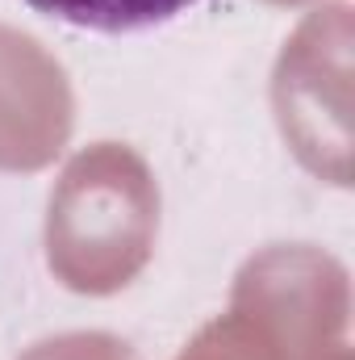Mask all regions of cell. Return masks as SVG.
I'll return each instance as SVG.
<instances>
[{"instance_id": "1", "label": "cell", "mask_w": 355, "mask_h": 360, "mask_svg": "<svg viewBox=\"0 0 355 360\" xmlns=\"http://www.w3.org/2000/svg\"><path fill=\"white\" fill-rule=\"evenodd\" d=\"M159 180L130 143H92L67 160L46 201V269L84 297L121 293L151 264Z\"/></svg>"}, {"instance_id": "2", "label": "cell", "mask_w": 355, "mask_h": 360, "mask_svg": "<svg viewBox=\"0 0 355 360\" xmlns=\"http://www.w3.org/2000/svg\"><path fill=\"white\" fill-rule=\"evenodd\" d=\"M272 109L288 151L339 188L351 184V8L318 4L284 42Z\"/></svg>"}, {"instance_id": "3", "label": "cell", "mask_w": 355, "mask_h": 360, "mask_svg": "<svg viewBox=\"0 0 355 360\" xmlns=\"http://www.w3.org/2000/svg\"><path fill=\"white\" fill-rule=\"evenodd\" d=\"M230 310L247 314L288 360H330L347 348V269L309 243H276L234 276Z\"/></svg>"}, {"instance_id": "4", "label": "cell", "mask_w": 355, "mask_h": 360, "mask_svg": "<svg viewBox=\"0 0 355 360\" xmlns=\"http://www.w3.org/2000/svg\"><path fill=\"white\" fill-rule=\"evenodd\" d=\"M76 130L67 68L25 30L0 21V172L51 168Z\"/></svg>"}, {"instance_id": "5", "label": "cell", "mask_w": 355, "mask_h": 360, "mask_svg": "<svg viewBox=\"0 0 355 360\" xmlns=\"http://www.w3.org/2000/svg\"><path fill=\"white\" fill-rule=\"evenodd\" d=\"M25 4H34L38 13H51L67 25L126 34V30H147V25L172 21L196 0H25Z\"/></svg>"}, {"instance_id": "6", "label": "cell", "mask_w": 355, "mask_h": 360, "mask_svg": "<svg viewBox=\"0 0 355 360\" xmlns=\"http://www.w3.org/2000/svg\"><path fill=\"white\" fill-rule=\"evenodd\" d=\"M176 360H288L280 352V344L267 335L264 327H255L247 314L226 310L213 323H205Z\"/></svg>"}, {"instance_id": "7", "label": "cell", "mask_w": 355, "mask_h": 360, "mask_svg": "<svg viewBox=\"0 0 355 360\" xmlns=\"http://www.w3.org/2000/svg\"><path fill=\"white\" fill-rule=\"evenodd\" d=\"M17 360H138V356L130 352L126 340H117L109 331H67V335H51V340L34 344Z\"/></svg>"}, {"instance_id": "8", "label": "cell", "mask_w": 355, "mask_h": 360, "mask_svg": "<svg viewBox=\"0 0 355 360\" xmlns=\"http://www.w3.org/2000/svg\"><path fill=\"white\" fill-rule=\"evenodd\" d=\"M267 4H314V0H267ZM322 4V0H318Z\"/></svg>"}, {"instance_id": "9", "label": "cell", "mask_w": 355, "mask_h": 360, "mask_svg": "<svg viewBox=\"0 0 355 360\" xmlns=\"http://www.w3.org/2000/svg\"><path fill=\"white\" fill-rule=\"evenodd\" d=\"M330 360H351V348H343V352H335Z\"/></svg>"}]
</instances>
